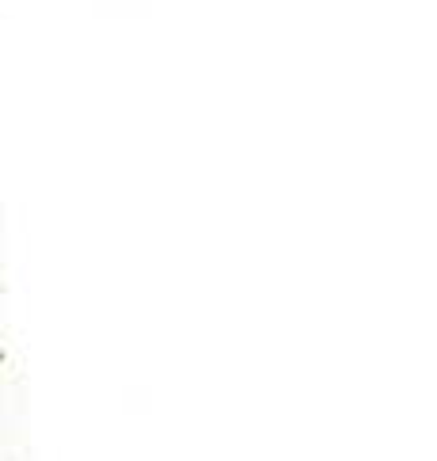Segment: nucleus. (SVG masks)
<instances>
[]
</instances>
